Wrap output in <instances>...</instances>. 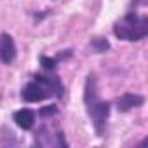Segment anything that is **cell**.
I'll use <instances>...</instances> for the list:
<instances>
[{
    "instance_id": "6da1fadb",
    "label": "cell",
    "mask_w": 148,
    "mask_h": 148,
    "mask_svg": "<svg viewBox=\"0 0 148 148\" xmlns=\"http://www.w3.org/2000/svg\"><path fill=\"white\" fill-rule=\"evenodd\" d=\"M84 101H86L87 113H89V117H91V122H92L96 132H98L99 136H103L105 127H106V120H108V115H110V103L103 101V99L98 96L96 79H94L92 75L87 79Z\"/></svg>"
},
{
    "instance_id": "7a4b0ae2",
    "label": "cell",
    "mask_w": 148,
    "mask_h": 148,
    "mask_svg": "<svg viewBox=\"0 0 148 148\" xmlns=\"http://www.w3.org/2000/svg\"><path fill=\"white\" fill-rule=\"evenodd\" d=\"M113 33L120 40H141L148 33V18L139 16L136 12H129L113 25Z\"/></svg>"
},
{
    "instance_id": "9c48e42d",
    "label": "cell",
    "mask_w": 148,
    "mask_h": 148,
    "mask_svg": "<svg viewBox=\"0 0 148 148\" xmlns=\"http://www.w3.org/2000/svg\"><path fill=\"white\" fill-rule=\"evenodd\" d=\"M42 63H44V66H45L47 70H52L56 61H54V59H49V58H45V56H44V58H42Z\"/></svg>"
},
{
    "instance_id": "8992f818",
    "label": "cell",
    "mask_w": 148,
    "mask_h": 148,
    "mask_svg": "<svg viewBox=\"0 0 148 148\" xmlns=\"http://www.w3.org/2000/svg\"><path fill=\"white\" fill-rule=\"evenodd\" d=\"M143 101H145L143 96H139V94H132V92H127V94H122V96L117 99V108H119L120 112H129V110H132V108L141 106Z\"/></svg>"
},
{
    "instance_id": "3957f363",
    "label": "cell",
    "mask_w": 148,
    "mask_h": 148,
    "mask_svg": "<svg viewBox=\"0 0 148 148\" xmlns=\"http://www.w3.org/2000/svg\"><path fill=\"white\" fill-rule=\"evenodd\" d=\"M61 92H63V87H61L58 79H49V77H44V75H37L32 82H28L23 87L21 98L26 103H37V101H42V99L52 96V94L61 96Z\"/></svg>"
},
{
    "instance_id": "277c9868",
    "label": "cell",
    "mask_w": 148,
    "mask_h": 148,
    "mask_svg": "<svg viewBox=\"0 0 148 148\" xmlns=\"http://www.w3.org/2000/svg\"><path fill=\"white\" fill-rule=\"evenodd\" d=\"M35 143L38 146H66V139L64 134L56 129V127H49V125H42L37 134H35Z\"/></svg>"
},
{
    "instance_id": "52a82bcc",
    "label": "cell",
    "mask_w": 148,
    "mask_h": 148,
    "mask_svg": "<svg viewBox=\"0 0 148 148\" xmlns=\"http://www.w3.org/2000/svg\"><path fill=\"white\" fill-rule=\"evenodd\" d=\"M14 122L18 124V127H21L23 131H30L35 125V113L30 108H21L14 113Z\"/></svg>"
},
{
    "instance_id": "ba28073f",
    "label": "cell",
    "mask_w": 148,
    "mask_h": 148,
    "mask_svg": "<svg viewBox=\"0 0 148 148\" xmlns=\"http://www.w3.org/2000/svg\"><path fill=\"white\" fill-rule=\"evenodd\" d=\"M92 45H94V49H96L98 52H103V51H106V49L110 47L105 38H94V40H92Z\"/></svg>"
},
{
    "instance_id": "5b68a950",
    "label": "cell",
    "mask_w": 148,
    "mask_h": 148,
    "mask_svg": "<svg viewBox=\"0 0 148 148\" xmlns=\"http://www.w3.org/2000/svg\"><path fill=\"white\" fill-rule=\"evenodd\" d=\"M16 54L18 51H16L14 38L9 33H0V61L5 64H11L16 59Z\"/></svg>"
},
{
    "instance_id": "30bf717a",
    "label": "cell",
    "mask_w": 148,
    "mask_h": 148,
    "mask_svg": "<svg viewBox=\"0 0 148 148\" xmlns=\"http://www.w3.org/2000/svg\"><path fill=\"white\" fill-rule=\"evenodd\" d=\"M58 110H56V106H47V108H42L40 110V115H54Z\"/></svg>"
}]
</instances>
